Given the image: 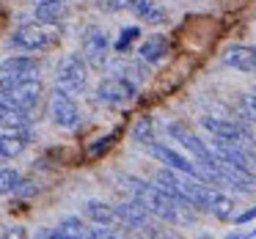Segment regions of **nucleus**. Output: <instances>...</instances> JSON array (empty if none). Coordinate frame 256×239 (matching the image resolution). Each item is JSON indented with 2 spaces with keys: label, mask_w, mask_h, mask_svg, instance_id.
Instances as JSON below:
<instances>
[{
  "label": "nucleus",
  "mask_w": 256,
  "mask_h": 239,
  "mask_svg": "<svg viewBox=\"0 0 256 239\" xmlns=\"http://www.w3.org/2000/svg\"><path fill=\"white\" fill-rule=\"evenodd\" d=\"M248 237H254V239H256V228H254V231H250V234H248Z\"/></svg>",
  "instance_id": "obj_27"
},
{
  "label": "nucleus",
  "mask_w": 256,
  "mask_h": 239,
  "mask_svg": "<svg viewBox=\"0 0 256 239\" xmlns=\"http://www.w3.org/2000/svg\"><path fill=\"white\" fill-rule=\"evenodd\" d=\"M66 14V0H39V6L34 8V19H39V22H64Z\"/></svg>",
  "instance_id": "obj_13"
},
{
  "label": "nucleus",
  "mask_w": 256,
  "mask_h": 239,
  "mask_svg": "<svg viewBox=\"0 0 256 239\" xmlns=\"http://www.w3.org/2000/svg\"><path fill=\"white\" fill-rule=\"evenodd\" d=\"M0 96L20 110L34 113L44 96V85L39 77H6V74H0Z\"/></svg>",
  "instance_id": "obj_3"
},
{
  "label": "nucleus",
  "mask_w": 256,
  "mask_h": 239,
  "mask_svg": "<svg viewBox=\"0 0 256 239\" xmlns=\"http://www.w3.org/2000/svg\"><path fill=\"white\" fill-rule=\"evenodd\" d=\"M240 107H242L245 121H250L256 127V94H242L240 96Z\"/></svg>",
  "instance_id": "obj_22"
},
{
  "label": "nucleus",
  "mask_w": 256,
  "mask_h": 239,
  "mask_svg": "<svg viewBox=\"0 0 256 239\" xmlns=\"http://www.w3.org/2000/svg\"><path fill=\"white\" fill-rule=\"evenodd\" d=\"M152 3H154V0H127V8H132V11L140 17V14H144L146 8L152 6Z\"/></svg>",
  "instance_id": "obj_23"
},
{
  "label": "nucleus",
  "mask_w": 256,
  "mask_h": 239,
  "mask_svg": "<svg viewBox=\"0 0 256 239\" xmlns=\"http://www.w3.org/2000/svg\"><path fill=\"white\" fill-rule=\"evenodd\" d=\"M138 36H140V28L138 25H130V28H124L122 33H118V39H116V44H113V50L116 52H130V47L135 44V41H138Z\"/></svg>",
  "instance_id": "obj_20"
},
{
  "label": "nucleus",
  "mask_w": 256,
  "mask_h": 239,
  "mask_svg": "<svg viewBox=\"0 0 256 239\" xmlns=\"http://www.w3.org/2000/svg\"><path fill=\"white\" fill-rule=\"evenodd\" d=\"M166 52H168V39L160 33L146 36V41L138 47V55L144 63H160L162 58H166Z\"/></svg>",
  "instance_id": "obj_14"
},
{
  "label": "nucleus",
  "mask_w": 256,
  "mask_h": 239,
  "mask_svg": "<svg viewBox=\"0 0 256 239\" xmlns=\"http://www.w3.org/2000/svg\"><path fill=\"white\" fill-rule=\"evenodd\" d=\"M42 61L34 55H12L6 61H0V74L6 77H39Z\"/></svg>",
  "instance_id": "obj_9"
},
{
  "label": "nucleus",
  "mask_w": 256,
  "mask_h": 239,
  "mask_svg": "<svg viewBox=\"0 0 256 239\" xmlns=\"http://www.w3.org/2000/svg\"><path fill=\"white\" fill-rule=\"evenodd\" d=\"M110 140H113V135H108V138H102V143L91 146V154H100V151H105L108 146H110Z\"/></svg>",
  "instance_id": "obj_26"
},
{
  "label": "nucleus",
  "mask_w": 256,
  "mask_h": 239,
  "mask_svg": "<svg viewBox=\"0 0 256 239\" xmlns=\"http://www.w3.org/2000/svg\"><path fill=\"white\" fill-rule=\"evenodd\" d=\"M83 215L88 217L91 223H96V226H113V223H118L113 206L102 204V201H88V204L83 206Z\"/></svg>",
  "instance_id": "obj_16"
},
{
  "label": "nucleus",
  "mask_w": 256,
  "mask_h": 239,
  "mask_svg": "<svg viewBox=\"0 0 256 239\" xmlns=\"http://www.w3.org/2000/svg\"><path fill=\"white\" fill-rule=\"evenodd\" d=\"M254 217H256V206H254V209H248V212H242V215H237V217H234V223L242 226V223H250Z\"/></svg>",
  "instance_id": "obj_25"
},
{
  "label": "nucleus",
  "mask_w": 256,
  "mask_h": 239,
  "mask_svg": "<svg viewBox=\"0 0 256 239\" xmlns=\"http://www.w3.org/2000/svg\"><path fill=\"white\" fill-rule=\"evenodd\" d=\"M201 127H204L206 132H212V138H220V140H248V132H245L240 124L218 118V116H204L201 118Z\"/></svg>",
  "instance_id": "obj_10"
},
{
  "label": "nucleus",
  "mask_w": 256,
  "mask_h": 239,
  "mask_svg": "<svg viewBox=\"0 0 256 239\" xmlns=\"http://www.w3.org/2000/svg\"><path fill=\"white\" fill-rule=\"evenodd\" d=\"M124 184H127V190L132 193V198L138 201L152 217H160V220L174 223V226L193 220L190 206L176 204V201H174L168 193H162L157 184H146V182H140V179H135V176H124Z\"/></svg>",
  "instance_id": "obj_1"
},
{
  "label": "nucleus",
  "mask_w": 256,
  "mask_h": 239,
  "mask_svg": "<svg viewBox=\"0 0 256 239\" xmlns=\"http://www.w3.org/2000/svg\"><path fill=\"white\" fill-rule=\"evenodd\" d=\"M113 212H116V220L124 223V226H130V228H149V223H152V215L138 204V201L118 204V206H113Z\"/></svg>",
  "instance_id": "obj_12"
},
{
  "label": "nucleus",
  "mask_w": 256,
  "mask_h": 239,
  "mask_svg": "<svg viewBox=\"0 0 256 239\" xmlns=\"http://www.w3.org/2000/svg\"><path fill=\"white\" fill-rule=\"evenodd\" d=\"M42 237H52V239H69V237H88V228H86V223L80 220V217H69V220H64L58 228H52V231H44Z\"/></svg>",
  "instance_id": "obj_17"
},
{
  "label": "nucleus",
  "mask_w": 256,
  "mask_h": 239,
  "mask_svg": "<svg viewBox=\"0 0 256 239\" xmlns=\"http://www.w3.org/2000/svg\"><path fill=\"white\" fill-rule=\"evenodd\" d=\"M88 63L83 61V55H66L56 69V88L66 91V94L78 96L88 85Z\"/></svg>",
  "instance_id": "obj_4"
},
{
  "label": "nucleus",
  "mask_w": 256,
  "mask_h": 239,
  "mask_svg": "<svg viewBox=\"0 0 256 239\" xmlns=\"http://www.w3.org/2000/svg\"><path fill=\"white\" fill-rule=\"evenodd\" d=\"M206 212H212L218 220H228V217H234V201L228 198V195L212 190L210 201H206Z\"/></svg>",
  "instance_id": "obj_18"
},
{
  "label": "nucleus",
  "mask_w": 256,
  "mask_h": 239,
  "mask_svg": "<svg viewBox=\"0 0 256 239\" xmlns=\"http://www.w3.org/2000/svg\"><path fill=\"white\" fill-rule=\"evenodd\" d=\"M0 162H6V160H3V157H0Z\"/></svg>",
  "instance_id": "obj_28"
},
{
  "label": "nucleus",
  "mask_w": 256,
  "mask_h": 239,
  "mask_svg": "<svg viewBox=\"0 0 256 239\" xmlns=\"http://www.w3.org/2000/svg\"><path fill=\"white\" fill-rule=\"evenodd\" d=\"M254 138H256V132H254Z\"/></svg>",
  "instance_id": "obj_29"
},
{
  "label": "nucleus",
  "mask_w": 256,
  "mask_h": 239,
  "mask_svg": "<svg viewBox=\"0 0 256 239\" xmlns=\"http://www.w3.org/2000/svg\"><path fill=\"white\" fill-rule=\"evenodd\" d=\"M20 173L14 171V168H0V195H6V193H14L20 184Z\"/></svg>",
  "instance_id": "obj_21"
},
{
  "label": "nucleus",
  "mask_w": 256,
  "mask_h": 239,
  "mask_svg": "<svg viewBox=\"0 0 256 239\" xmlns=\"http://www.w3.org/2000/svg\"><path fill=\"white\" fill-rule=\"evenodd\" d=\"M50 116L56 121V127L61 129H74L80 124V110H78V102H74L72 94L56 88L50 96Z\"/></svg>",
  "instance_id": "obj_8"
},
{
  "label": "nucleus",
  "mask_w": 256,
  "mask_h": 239,
  "mask_svg": "<svg viewBox=\"0 0 256 239\" xmlns=\"http://www.w3.org/2000/svg\"><path fill=\"white\" fill-rule=\"evenodd\" d=\"M108 52H110V39L102 28L96 25H88L83 30V39H80V55L88 66L94 69H102L108 63Z\"/></svg>",
  "instance_id": "obj_6"
},
{
  "label": "nucleus",
  "mask_w": 256,
  "mask_h": 239,
  "mask_svg": "<svg viewBox=\"0 0 256 239\" xmlns=\"http://www.w3.org/2000/svg\"><path fill=\"white\" fill-rule=\"evenodd\" d=\"M154 182H157V187L162 190V193H168L176 204H182V206H193L188 198H184V193H182V187H179V176L171 171V168H160L157 171V176H154Z\"/></svg>",
  "instance_id": "obj_15"
},
{
  "label": "nucleus",
  "mask_w": 256,
  "mask_h": 239,
  "mask_svg": "<svg viewBox=\"0 0 256 239\" xmlns=\"http://www.w3.org/2000/svg\"><path fill=\"white\" fill-rule=\"evenodd\" d=\"M254 94H256V91H254Z\"/></svg>",
  "instance_id": "obj_30"
},
{
  "label": "nucleus",
  "mask_w": 256,
  "mask_h": 239,
  "mask_svg": "<svg viewBox=\"0 0 256 239\" xmlns=\"http://www.w3.org/2000/svg\"><path fill=\"white\" fill-rule=\"evenodd\" d=\"M132 140H135V143H140V146L154 143V140H157V132H154V118H149V116L138 118V124L132 127Z\"/></svg>",
  "instance_id": "obj_19"
},
{
  "label": "nucleus",
  "mask_w": 256,
  "mask_h": 239,
  "mask_svg": "<svg viewBox=\"0 0 256 239\" xmlns=\"http://www.w3.org/2000/svg\"><path fill=\"white\" fill-rule=\"evenodd\" d=\"M61 22H25L20 25L17 30L12 33L8 39V47L12 50H22V52H42V50H50L61 41Z\"/></svg>",
  "instance_id": "obj_2"
},
{
  "label": "nucleus",
  "mask_w": 256,
  "mask_h": 239,
  "mask_svg": "<svg viewBox=\"0 0 256 239\" xmlns=\"http://www.w3.org/2000/svg\"><path fill=\"white\" fill-rule=\"evenodd\" d=\"M102 8H108V11H122L124 6H127V0H96Z\"/></svg>",
  "instance_id": "obj_24"
},
{
  "label": "nucleus",
  "mask_w": 256,
  "mask_h": 239,
  "mask_svg": "<svg viewBox=\"0 0 256 239\" xmlns=\"http://www.w3.org/2000/svg\"><path fill=\"white\" fill-rule=\"evenodd\" d=\"M166 129H168V135H171L174 140H179V143H182L184 149H188L190 154L196 157V162H198L201 168H206V171H218V157L212 154V149L198 138V135L190 132V129L184 127L182 121H171Z\"/></svg>",
  "instance_id": "obj_5"
},
{
  "label": "nucleus",
  "mask_w": 256,
  "mask_h": 239,
  "mask_svg": "<svg viewBox=\"0 0 256 239\" xmlns=\"http://www.w3.org/2000/svg\"><path fill=\"white\" fill-rule=\"evenodd\" d=\"M226 63L242 74L256 72V47L254 44H232L226 50Z\"/></svg>",
  "instance_id": "obj_11"
},
{
  "label": "nucleus",
  "mask_w": 256,
  "mask_h": 239,
  "mask_svg": "<svg viewBox=\"0 0 256 239\" xmlns=\"http://www.w3.org/2000/svg\"><path fill=\"white\" fill-rule=\"evenodd\" d=\"M135 94H138V85H132L127 77H122V74H116V72H113L110 77L102 80L100 88H96V96H100V102H105V105H113V107L130 105V102L135 99Z\"/></svg>",
  "instance_id": "obj_7"
}]
</instances>
